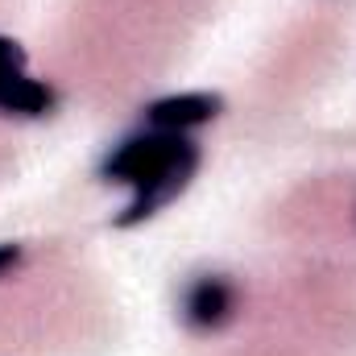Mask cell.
<instances>
[{
  "mask_svg": "<svg viewBox=\"0 0 356 356\" xmlns=\"http://www.w3.org/2000/svg\"><path fill=\"white\" fill-rule=\"evenodd\" d=\"M195 170H199V141H191V133H162V129L124 137L99 166L108 182H120L133 191L129 207L116 220L120 228L154 220L166 203H175L191 186Z\"/></svg>",
  "mask_w": 356,
  "mask_h": 356,
  "instance_id": "obj_1",
  "label": "cell"
},
{
  "mask_svg": "<svg viewBox=\"0 0 356 356\" xmlns=\"http://www.w3.org/2000/svg\"><path fill=\"white\" fill-rule=\"evenodd\" d=\"M50 104H54V91L25 71V50L0 33V112L42 116Z\"/></svg>",
  "mask_w": 356,
  "mask_h": 356,
  "instance_id": "obj_2",
  "label": "cell"
},
{
  "mask_svg": "<svg viewBox=\"0 0 356 356\" xmlns=\"http://www.w3.org/2000/svg\"><path fill=\"white\" fill-rule=\"evenodd\" d=\"M236 319V286L224 273H203L182 294V323L191 332H220Z\"/></svg>",
  "mask_w": 356,
  "mask_h": 356,
  "instance_id": "obj_3",
  "label": "cell"
},
{
  "mask_svg": "<svg viewBox=\"0 0 356 356\" xmlns=\"http://www.w3.org/2000/svg\"><path fill=\"white\" fill-rule=\"evenodd\" d=\"M220 108H224V99L211 91H182V95L154 99L145 108V120H149V129H162V133H195V129L211 124L220 116Z\"/></svg>",
  "mask_w": 356,
  "mask_h": 356,
  "instance_id": "obj_4",
  "label": "cell"
},
{
  "mask_svg": "<svg viewBox=\"0 0 356 356\" xmlns=\"http://www.w3.org/2000/svg\"><path fill=\"white\" fill-rule=\"evenodd\" d=\"M21 266V245H0V277H8Z\"/></svg>",
  "mask_w": 356,
  "mask_h": 356,
  "instance_id": "obj_5",
  "label": "cell"
}]
</instances>
